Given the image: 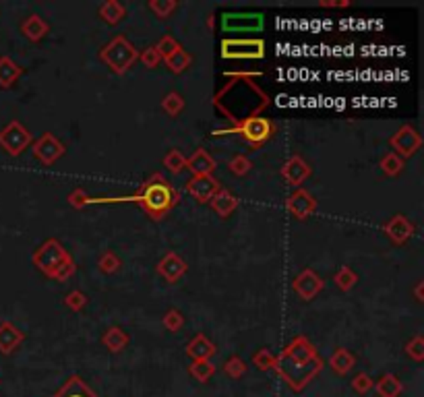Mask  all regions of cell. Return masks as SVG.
Returning <instances> with one entry per match:
<instances>
[{
	"label": "cell",
	"mask_w": 424,
	"mask_h": 397,
	"mask_svg": "<svg viewBox=\"0 0 424 397\" xmlns=\"http://www.w3.org/2000/svg\"><path fill=\"white\" fill-rule=\"evenodd\" d=\"M164 63H166V67H168L172 73L180 75V73H184V71L190 67L193 58H190V54H188L184 48H180L176 54H172V56H168V58H164Z\"/></svg>",
	"instance_id": "obj_30"
},
{
	"label": "cell",
	"mask_w": 424,
	"mask_h": 397,
	"mask_svg": "<svg viewBox=\"0 0 424 397\" xmlns=\"http://www.w3.org/2000/svg\"><path fill=\"white\" fill-rule=\"evenodd\" d=\"M389 143H391V149H393L396 156H400L402 159H408L412 158V156L423 147V137H421V133H418L414 127L404 124V127L391 137Z\"/></svg>",
	"instance_id": "obj_9"
},
{
	"label": "cell",
	"mask_w": 424,
	"mask_h": 397,
	"mask_svg": "<svg viewBox=\"0 0 424 397\" xmlns=\"http://www.w3.org/2000/svg\"><path fill=\"white\" fill-rule=\"evenodd\" d=\"M101 343H104V348L108 350V352H112V354H118V352H122L127 346H129V333L122 329V327H108L106 331H104V335H101Z\"/></svg>",
	"instance_id": "obj_23"
},
{
	"label": "cell",
	"mask_w": 424,
	"mask_h": 397,
	"mask_svg": "<svg viewBox=\"0 0 424 397\" xmlns=\"http://www.w3.org/2000/svg\"><path fill=\"white\" fill-rule=\"evenodd\" d=\"M97 15L101 17L104 23L108 25H118L124 17H127V8L118 2V0H106L99 8Z\"/></svg>",
	"instance_id": "obj_25"
},
{
	"label": "cell",
	"mask_w": 424,
	"mask_h": 397,
	"mask_svg": "<svg viewBox=\"0 0 424 397\" xmlns=\"http://www.w3.org/2000/svg\"><path fill=\"white\" fill-rule=\"evenodd\" d=\"M222 29L226 33H245V31H261L265 17L263 13H224L220 17Z\"/></svg>",
	"instance_id": "obj_8"
},
{
	"label": "cell",
	"mask_w": 424,
	"mask_h": 397,
	"mask_svg": "<svg viewBox=\"0 0 424 397\" xmlns=\"http://www.w3.org/2000/svg\"><path fill=\"white\" fill-rule=\"evenodd\" d=\"M65 305H67L73 313H79V311H83L85 305H87V296H85L83 292H79V290H73V292H69V294L65 296Z\"/></svg>",
	"instance_id": "obj_45"
},
{
	"label": "cell",
	"mask_w": 424,
	"mask_h": 397,
	"mask_svg": "<svg viewBox=\"0 0 424 397\" xmlns=\"http://www.w3.org/2000/svg\"><path fill=\"white\" fill-rule=\"evenodd\" d=\"M139 58V50L133 46V42H129L124 35H116L112 38L101 50H99V60L116 75H124L133 63Z\"/></svg>",
	"instance_id": "obj_4"
},
{
	"label": "cell",
	"mask_w": 424,
	"mask_h": 397,
	"mask_svg": "<svg viewBox=\"0 0 424 397\" xmlns=\"http://www.w3.org/2000/svg\"><path fill=\"white\" fill-rule=\"evenodd\" d=\"M379 168H381V172H383L385 176L393 178V176H398V174L404 170V159L400 158V156H396L393 152H389V154H385V156L381 158Z\"/></svg>",
	"instance_id": "obj_31"
},
{
	"label": "cell",
	"mask_w": 424,
	"mask_h": 397,
	"mask_svg": "<svg viewBox=\"0 0 424 397\" xmlns=\"http://www.w3.org/2000/svg\"><path fill=\"white\" fill-rule=\"evenodd\" d=\"M209 205H211V209H213L220 218H228V216H232V213L236 211L238 199H236V195L230 193L228 188H220V191L213 195V199L209 201Z\"/></svg>",
	"instance_id": "obj_21"
},
{
	"label": "cell",
	"mask_w": 424,
	"mask_h": 397,
	"mask_svg": "<svg viewBox=\"0 0 424 397\" xmlns=\"http://www.w3.org/2000/svg\"><path fill=\"white\" fill-rule=\"evenodd\" d=\"M184 188L197 203H209L213 195L222 188V184L215 176H193Z\"/></svg>",
	"instance_id": "obj_11"
},
{
	"label": "cell",
	"mask_w": 424,
	"mask_h": 397,
	"mask_svg": "<svg viewBox=\"0 0 424 397\" xmlns=\"http://www.w3.org/2000/svg\"><path fill=\"white\" fill-rule=\"evenodd\" d=\"M224 373L230 377V379H240L245 373H247V362L240 358V356H230L224 364Z\"/></svg>",
	"instance_id": "obj_36"
},
{
	"label": "cell",
	"mask_w": 424,
	"mask_h": 397,
	"mask_svg": "<svg viewBox=\"0 0 424 397\" xmlns=\"http://www.w3.org/2000/svg\"><path fill=\"white\" fill-rule=\"evenodd\" d=\"M21 75H23V69L10 56H0V87L2 89L13 87Z\"/></svg>",
	"instance_id": "obj_24"
},
{
	"label": "cell",
	"mask_w": 424,
	"mask_h": 397,
	"mask_svg": "<svg viewBox=\"0 0 424 397\" xmlns=\"http://www.w3.org/2000/svg\"><path fill=\"white\" fill-rule=\"evenodd\" d=\"M215 364H211V360H193V364L188 366V375L199 381V383H207L213 375H215Z\"/></svg>",
	"instance_id": "obj_29"
},
{
	"label": "cell",
	"mask_w": 424,
	"mask_h": 397,
	"mask_svg": "<svg viewBox=\"0 0 424 397\" xmlns=\"http://www.w3.org/2000/svg\"><path fill=\"white\" fill-rule=\"evenodd\" d=\"M162 110H164L168 116L176 118V116L184 110V97H182L178 91H170V93L164 95V99H162Z\"/></svg>",
	"instance_id": "obj_32"
},
{
	"label": "cell",
	"mask_w": 424,
	"mask_h": 397,
	"mask_svg": "<svg viewBox=\"0 0 424 397\" xmlns=\"http://www.w3.org/2000/svg\"><path fill=\"white\" fill-rule=\"evenodd\" d=\"M319 6H323V8H343V6H350V0H321Z\"/></svg>",
	"instance_id": "obj_48"
},
{
	"label": "cell",
	"mask_w": 424,
	"mask_h": 397,
	"mask_svg": "<svg viewBox=\"0 0 424 397\" xmlns=\"http://www.w3.org/2000/svg\"><path fill=\"white\" fill-rule=\"evenodd\" d=\"M226 116L232 120V129H220L213 135H243L249 141V145L261 147L275 133V124L265 116L253 114V116H247V118H236L230 112H226Z\"/></svg>",
	"instance_id": "obj_3"
},
{
	"label": "cell",
	"mask_w": 424,
	"mask_h": 397,
	"mask_svg": "<svg viewBox=\"0 0 424 397\" xmlns=\"http://www.w3.org/2000/svg\"><path fill=\"white\" fill-rule=\"evenodd\" d=\"M323 279H321V275L315 271V269H302L296 277H294V282H292V288H294V292L302 298V300H313L321 290H323Z\"/></svg>",
	"instance_id": "obj_12"
},
{
	"label": "cell",
	"mask_w": 424,
	"mask_h": 397,
	"mask_svg": "<svg viewBox=\"0 0 424 397\" xmlns=\"http://www.w3.org/2000/svg\"><path fill=\"white\" fill-rule=\"evenodd\" d=\"M139 60L143 63V67H147V69H156V67H160L162 56H160V52H158L156 46H149V48H145V50L139 54Z\"/></svg>",
	"instance_id": "obj_43"
},
{
	"label": "cell",
	"mask_w": 424,
	"mask_h": 397,
	"mask_svg": "<svg viewBox=\"0 0 424 397\" xmlns=\"http://www.w3.org/2000/svg\"><path fill=\"white\" fill-rule=\"evenodd\" d=\"M265 56V42L259 38H228L222 42V58L228 60H259Z\"/></svg>",
	"instance_id": "obj_6"
},
{
	"label": "cell",
	"mask_w": 424,
	"mask_h": 397,
	"mask_svg": "<svg viewBox=\"0 0 424 397\" xmlns=\"http://www.w3.org/2000/svg\"><path fill=\"white\" fill-rule=\"evenodd\" d=\"M186 261L178 254V252H166L164 259L158 263V273L168 282V284H176L184 273H186Z\"/></svg>",
	"instance_id": "obj_16"
},
{
	"label": "cell",
	"mask_w": 424,
	"mask_h": 397,
	"mask_svg": "<svg viewBox=\"0 0 424 397\" xmlns=\"http://www.w3.org/2000/svg\"><path fill=\"white\" fill-rule=\"evenodd\" d=\"M334 282H336V286H338L341 292H350L354 286H356V282H358V275L348 267V265H343L341 269H339L338 273H336V277H334Z\"/></svg>",
	"instance_id": "obj_34"
},
{
	"label": "cell",
	"mask_w": 424,
	"mask_h": 397,
	"mask_svg": "<svg viewBox=\"0 0 424 397\" xmlns=\"http://www.w3.org/2000/svg\"><path fill=\"white\" fill-rule=\"evenodd\" d=\"M156 48H158V52H160V56H162V60H164V58H168V56H172V54H176V52H178L182 46H180V42H178L176 38H172V35H164Z\"/></svg>",
	"instance_id": "obj_40"
},
{
	"label": "cell",
	"mask_w": 424,
	"mask_h": 397,
	"mask_svg": "<svg viewBox=\"0 0 424 397\" xmlns=\"http://www.w3.org/2000/svg\"><path fill=\"white\" fill-rule=\"evenodd\" d=\"M228 168H230V172L234 176H247L251 172V168H253V161L247 158V156L238 154V156H234V158L228 161Z\"/></svg>",
	"instance_id": "obj_37"
},
{
	"label": "cell",
	"mask_w": 424,
	"mask_h": 397,
	"mask_svg": "<svg viewBox=\"0 0 424 397\" xmlns=\"http://www.w3.org/2000/svg\"><path fill=\"white\" fill-rule=\"evenodd\" d=\"M375 389H377V396L379 397H400V394L404 391V385H402V381L396 375L387 373V375H383L377 381Z\"/></svg>",
	"instance_id": "obj_28"
},
{
	"label": "cell",
	"mask_w": 424,
	"mask_h": 397,
	"mask_svg": "<svg viewBox=\"0 0 424 397\" xmlns=\"http://www.w3.org/2000/svg\"><path fill=\"white\" fill-rule=\"evenodd\" d=\"M383 232H385V236L391 240L393 244H404V242H408V240L412 238V234H414V224H412L406 216L398 213V216H393L389 222H385Z\"/></svg>",
	"instance_id": "obj_15"
},
{
	"label": "cell",
	"mask_w": 424,
	"mask_h": 397,
	"mask_svg": "<svg viewBox=\"0 0 424 397\" xmlns=\"http://www.w3.org/2000/svg\"><path fill=\"white\" fill-rule=\"evenodd\" d=\"M218 163L205 149H197L190 158H186V170H190L193 176H213Z\"/></svg>",
	"instance_id": "obj_20"
},
{
	"label": "cell",
	"mask_w": 424,
	"mask_h": 397,
	"mask_svg": "<svg viewBox=\"0 0 424 397\" xmlns=\"http://www.w3.org/2000/svg\"><path fill=\"white\" fill-rule=\"evenodd\" d=\"M162 325H164L168 331L176 333V331H180V329H182V325H184V317H182V313H180V311L170 309L168 313L164 315V318H162Z\"/></svg>",
	"instance_id": "obj_42"
},
{
	"label": "cell",
	"mask_w": 424,
	"mask_h": 397,
	"mask_svg": "<svg viewBox=\"0 0 424 397\" xmlns=\"http://www.w3.org/2000/svg\"><path fill=\"white\" fill-rule=\"evenodd\" d=\"M52 397H97L87 385H85V381L81 379V377H71L56 394Z\"/></svg>",
	"instance_id": "obj_27"
},
{
	"label": "cell",
	"mask_w": 424,
	"mask_h": 397,
	"mask_svg": "<svg viewBox=\"0 0 424 397\" xmlns=\"http://www.w3.org/2000/svg\"><path fill=\"white\" fill-rule=\"evenodd\" d=\"M356 364V358L350 350L345 348H338L332 356H329V366L336 375H348Z\"/></svg>",
	"instance_id": "obj_26"
},
{
	"label": "cell",
	"mask_w": 424,
	"mask_h": 397,
	"mask_svg": "<svg viewBox=\"0 0 424 397\" xmlns=\"http://www.w3.org/2000/svg\"><path fill=\"white\" fill-rule=\"evenodd\" d=\"M69 203L75 207V209H83L85 205H91V197L85 193L83 188H77L69 195Z\"/></svg>",
	"instance_id": "obj_47"
},
{
	"label": "cell",
	"mask_w": 424,
	"mask_h": 397,
	"mask_svg": "<svg viewBox=\"0 0 424 397\" xmlns=\"http://www.w3.org/2000/svg\"><path fill=\"white\" fill-rule=\"evenodd\" d=\"M164 165H166V170L172 172V174H180L182 170H186V158H184L182 152L172 149V152L166 154V158H164Z\"/></svg>",
	"instance_id": "obj_35"
},
{
	"label": "cell",
	"mask_w": 424,
	"mask_h": 397,
	"mask_svg": "<svg viewBox=\"0 0 424 397\" xmlns=\"http://www.w3.org/2000/svg\"><path fill=\"white\" fill-rule=\"evenodd\" d=\"M25 339V333L10 321L0 323V354H13Z\"/></svg>",
	"instance_id": "obj_18"
},
{
	"label": "cell",
	"mask_w": 424,
	"mask_h": 397,
	"mask_svg": "<svg viewBox=\"0 0 424 397\" xmlns=\"http://www.w3.org/2000/svg\"><path fill=\"white\" fill-rule=\"evenodd\" d=\"M273 371L286 381V385H288L292 391H302V389L323 371V360H321L319 356H315L313 360L300 364V362L290 360V358L282 352L279 356H275Z\"/></svg>",
	"instance_id": "obj_2"
},
{
	"label": "cell",
	"mask_w": 424,
	"mask_h": 397,
	"mask_svg": "<svg viewBox=\"0 0 424 397\" xmlns=\"http://www.w3.org/2000/svg\"><path fill=\"white\" fill-rule=\"evenodd\" d=\"M180 193L170 184L162 174H154L137 193V203L152 220H162L178 205Z\"/></svg>",
	"instance_id": "obj_1"
},
{
	"label": "cell",
	"mask_w": 424,
	"mask_h": 397,
	"mask_svg": "<svg viewBox=\"0 0 424 397\" xmlns=\"http://www.w3.org/2000/svg\"><path fill=\"white\" fill-rule=\"evenodd\" d=\"M373 387H375V381H373L366 373H358V375L352 379V389H354L356 394H360V396L368 394Z\"/></svg>",
	"instance_id": "obj_44"
},
{
	"label": "cell",
	"mask_w": 424,
	"mask_h": 397,
	"mask_svg": "<svg viewBox=\"0 0 424 397\" xmlns=\"http://www.w3.org/2000/svg\"><path fill=\"white\" fill-rule=\"evenodd\" d=\"M176 6H178L176 0H152V2H149V8H152V10L156 13V17H160V19H168L170 13L176 10Z\"/></svg>",
	"instance_id": "obj_41"
},
{
	"label": "cell",
	"mask_w": 424,
	"mask_h": 397,
	"mask_svg": "<svg viewBox=\"0 0 424 397\" xmlns=\"http://www.w3.org/2000/svg\"><path fill=\"white\" fill-rule=\"evenodd\" d=\"M21 31H23V35H25L29 42L38 44V42H42V40L48 35L50 25H48L40 15H29V17L21 23Z\"/></svg>",
	"instance_id": "obj_22"
},
{
	"label": "cell",
	"mask_w": 424,
	"mask_h": 397,
	"mask_svg": "<svg viewBox=\"0 0 424 397\" xmlns=\"http://www.w3.org/2000/svg\"><path fill=\"white\" fill-rule=\"evenodd\" d=\"M286 209L296 218V220H307L311 218L315 211H317V199L304 191V188H298L294 191L288 199H286Z\"/></svg>",
	"instance_id": "obj_13"
},
{
	"label": "cell",
	"mask_w": 424,
	"mask_h": 397,
	"mask_svg": "<svg viewBox=\"0 0 424 397\" xmlns=\"http://www.w3.org/2000/svg\"><path fill=\"white\" fill-rule=\"evenodd\" d=\"M282 178L290 184V186H302L309 176H311V165L300 158V156H292L284 165H282Z\"/></svg>",
	"instance_id": "obj_14"
},
{
	"label": "cell",
	"mask_w": 424,
	"mask_h": 397,
	"mask_svg": "<svg viewBox=\"0 0 424 397\" xmlns=\"http://www.w3.org/2000/svg\"><path fill=\"white\" fill-rule=\"evenodd\" d=\"M31 143H33L31 133H29L19 120H10V122L0 131V147H2L8 156H13V158L21 156L27 147H31Z\"/></svg>",
	"instance_id": "obj_7"
},
{
	"label": "cell",
	"mask_w": 424,
	"mask_h": 397,
	"mask_svg": "<svg viewBox=\"0 0 424 397\" xmlns=\"http://www.w3.org/2000/svg\"><path fill=\"white\" fill-rule=\"evenodd\" d=\"M282 352H284L290 360L300 362V364H304V362H309V360H313V358L317 356V348H315L304 335L294 337Z\"/></svg>",
	"instance_id": "obj_17"
},
{
	"label": "cell",
	"mask_w": 424,
	"mask_h": 397,
	"mask_svg": "<svg viewBox=\"0 0 424 397\" xmlns=\"http://www.w3.org/2000/svg\"><path fill=\"white\" fill-rule=\"evenodd\" d=\"M31 149H33V156L40 159L44 165H52L56 159L65 156V145L52 133H44L42 137H38L31 143Z\"/></svg>",
	"instance_id": "obj_10"
},
{
	"label": "cell",
	"mask_w": 424,
	"mask_h": 397,
	"mask_svg": "<svg viewBox=\"0 0 424 397\" xmlns=\"http://www.w3.org/2000/svg\"><path fill=\"white\" fill-rule=\"evenodd\" d=\"M253 364L259 371H273L275 356H273L267 348H263V350H259V352H254L253 354Z\"/></svg>",
	"instance_id": "obj_39"
},
{
	"label": "cell",
	"mask_w": 424,
	"mask_h": 397,
	"mask_svg": "<svg viewBox=\"0 0 424 397\" xmlns=\"http://www.w3.org/2000/svg\"><path fill=\"white\" fill-rule=\"evenodd\" d=\"M423 290H424V282H418L416 288H414V298H416V302H424Z\"/></svg>",
	"instance_id": "obj_49"
},
{
	"label": "cell",
	"mask_w": 424,
	"mask_h": 397,
	"mask_svg": "<svg viewBox=\"0 0 424 397\" xmlns=\"http://www.w3.org/2000/svg\"><path fill=\"white\" fill-rule=\"evenodd\" d=\"M67 259H71V254L67 252V248L56 238L46 240V242H44L42 246H38V248L33 250V254H31L33 265H35L44 275H48L50 279L54 277V273L58 271V267H60Z\"/></svg>",
	"instance_id": "obj_5"
},
{
	"label": "cell",
	"mask_w": 424,
	"mask_h": 397,
	"mask_svg": "<svg viewBox=\"0 0 424 397\" xmlns=\"http://www.w3.org/2000/svg\"><path fill=\"white\" fill-rule=\"evenodd\" d=\"M218 348L211 339H207L203 333L195 335L188 346H186V356L190 360H211V356H215Z\"/></svg>",
	"instance_id": "obj_19"
},
{
	"label": "cell",
	"mask_w": 424,
	"mask_h": 397,
	"mask_svg": "<svg viewBox=\"0 0 424 397\" xmlns=\"http://www.w3.org/2000/svg\"><path fill=\"white\" fill-rule=\"evenodd\" d=\"M120 259H118V254L114 252V250H106V252H101V257L97 259V267H99V271L101 273H106V275H112V273H116L118 269H120Z\"/></svg>",
	"instance_id": "obj_33"
},
{
	"label": "cell",
	"mask_w": 424,
	"mask_h": 397,
	"mask_svg": "<svg viewBox=\"0 0 424 397\" xmlns=\"http://www.w3.org/2000/svg\"><path fill=\"white\" fill-rule=\"evenodd\" d=\"M75 271H77V265H75V261H73V257H71V259H67V261L58 267V271L54 273L52 279H56V282H67L69 277L75 275Z\"/></svg>",
	"instance_id": "obj_46"
},
{
	"label": "cell",
	"mask_w": 424,
	"mask_h": 397,
	"mask_svg": "<svg viewBox=\"0 0 424 397\" xmlns=\"http://www.w3.org/2000/svg\"><path fill=\"white\" fill-rule=\"evenodd\" d=\"M406 354L408 358H412L414 362H423L424 360V337L423 335H414L408 343H406Z\"/></svg>",
	"instance_id": "obj_38"
}]
</instances>
